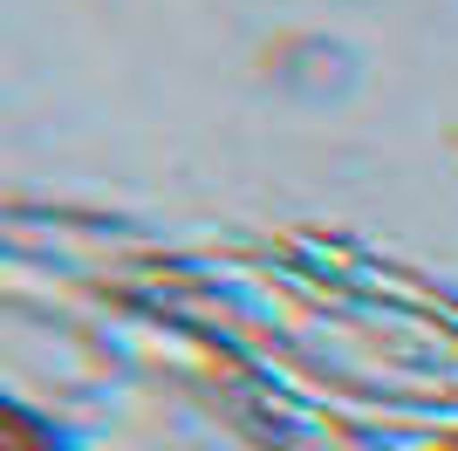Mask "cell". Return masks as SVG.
<instances>
[{
  "label": "cell",
  "mask_w": 458,
  "mask_h": 451,
  "mask_svg": "<svg viewBox=\"0 0 458 451\" xmlns=\"http://www.w3.org/2000/svg\"><path fill=\"white\" fill-rule=\"evenodd\" d=\"M0 451H82V438L69 431L62 417H48L41 404L7 396V404H0Z\"/></svg>",
  "instance_id": "obj_1"
},
{
  "label": "cell",
  "mask_w": 458,
  "mask_h": 451,
  "mask_svg": "<svg viewBox=\"0 0 458 451\" xmlns=\"http://www.w3.org/2000/svg\"><path fill=\"white\" fill-rule=\"evenodd\" d=\"M445 451H458V445H445Z\"/></svg>",
  "instance_id": "obj_2"
}]
</instances>
